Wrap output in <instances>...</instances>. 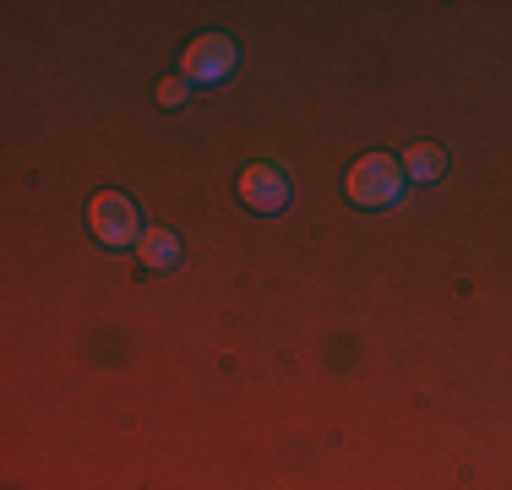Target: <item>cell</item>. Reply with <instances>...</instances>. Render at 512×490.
I'll return each instance as SVG.
<instances>
[{
    "label": "cell",
    "mask_w": 512,
    "mask_h": 490,
    "mask_svg": "<svg viewBox=\"0 0 512 490\" xmlns=\"http://www.w3.org/2000/svg\"><path fill=\"white\" fill-rule=\"evenodd\" d=\"M404 169H409L414 180H436V175H442V153H436L431 142H414L409 153H404Z\"/></svg>",
    "instance_id": "obj_5"
},
{
    "label": "cell",
    "mask_w": 512,
    "mask_h": 490,
    "mask_svg": "<svg viewBox=\"0 0 512 490\" xmlns=\"http://www.w3.org/2000/svg\"><path fill=\"white\" fill-rule=\"evenodd\" d=\"M344 186H349V196H355L360 207H387V202L404 196V164L387 158V153H371V158H360V164L349 169Z\"/></svg>",
    "instance_id": "obj_1"
},
{
    "label": "cell",
    "mask_w": 512,
    "mask_h": 490,
    "mask_svg": "<svg viewBox=\"0 0 512 490\" xmlns=\"http://www.w3.org/2000/svg\"><path fill=\"white\" fill-rule=\"evenodd\" d=\"M235 71V44L224 39V33H207L186 49V60H180V77L186 82H218Z\"/></svg>",
    "instance_id": "obj_3"
},
{
    "label": "cell",
    "mask_w": 512,
    "mask_h": 490,
    "mask_svg": "<svg viewBox=\"0 0 512 490\" xmlns=\"http://www.w3.org/2000/svg\"><path fill=\"white\" fill-rule=\"evenodd\" d=\"M240 202L256 207V213H278V207L289 202V180L278 175L273 164H251L246 175H240Z\"/></svg>",
    "instance_id": "obj_4"
},
{
    "label": "cell",
    "mask_w": 512,
    "mask_h": 490,
    "mask_svg": "<svg viewBox=\"0 0 512 490\" xmlns=\"http://www.w3.org/2000/svg\"><path fill=\"white\" fill-rule=\"evenodd\" d=\"M88 224H93V235H99L104 245H131V240H142L137 207H131L120 191H104V196H93V207H88Z\"/></svg>",
    "instance_id": "obj_2"
},
{
    "label": "cell",
    "mask_w": 512,
    "mask_h": 490,
    "mask_svg": "<svg viewBox=\"0 0 512 490\" xmlns=\"http://www.w3.org/2000/svg\"><path fill=\"white\" fill-rule=\"evenodd\" d=\"M158 104H186V77H164V82H158Z\"/></svg>",
    "instance_id": "obj_7"
},
{
    "label": "cell",
    "mask_w": 512,
    "mask_h": 490,
    "mask_svg": "<svg viewBox=\"0 0 512 490\" xmlns=\"http://www.w3.org/2000/svg\"><path fill=\"white\" fill-rule=\"evenodd\" d=\"M137 245H142V262H148V267H175V256H180L169 235H142Z\"/></svg>",
    "instance_id": "obj_6"
}]
</instances>
